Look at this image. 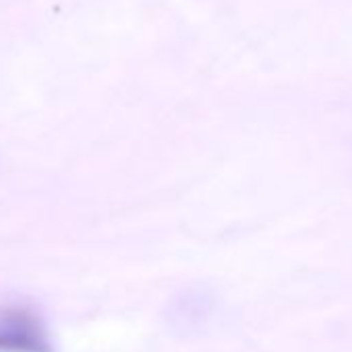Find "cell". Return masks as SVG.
I'll use <instances>...</instances> for the list:
<instances>
[{
    "label": "cell",
    "instance_id": "6da1fadb",
    "mask_svg": "<svg viewBox=\"0 0 352 352\" xmlns=\"http://www.w3.org/2000/svg\"><path fill=\"white\" fill-rule=\"evenodd\" d=\"M0 352H52L46 327L32 309H0Z\"/></svg>",
    "mask_w": 352,
    "mask_h": 352
}]
</instances>
